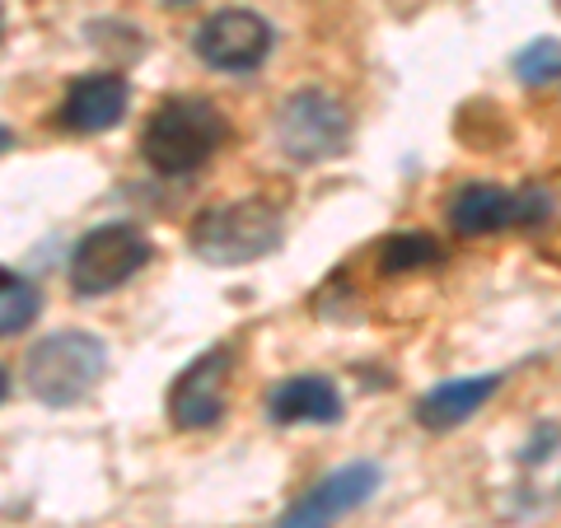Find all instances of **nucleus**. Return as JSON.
<instances>
[{"instance_id":"obj_1","label":"nucleus","mask_w":561,"mask_h":528,"mask_svg":"<svg viewBox=\"0 0 561 528\" xmlns=\"http://www.w3.org/2000/svg\"><path fill=\"white\" fill-rule=\"evenodd\" d=\"M225 140V117L206 99H164L140 131V154L154 173L183 179L197 173Z\"/></svg>"},{"instance_id":"obj_2","label":"nucleus","mask_w":561,"mask_h":528,"mask_svg":"<svg viewBox=\"0 0 561 528\" xmlns=\"http://www.w3.org/2000/svg\"><path fill=\"white\" fill-rule=\"evenodd\" d=\"M187 243L206 267H243L280 249V210L257 197L210 206L192 220Z\"/></svg>"},{"instance_id":"obj_3","label":"nucleus","mask_w":561,"mask_h":528,"mask_svg":"<svg viewBox=\"0 0 561 528\" xmlns=\"http://www.w3.org/2000/svg\"><path fill=\"white\" fill-rule=\"evenodd\" d=\"M103 365H108V351L90 332H51L38 346L28 351L24 360V383L28 393L47 402V408H70L99 383Z\"/></svg>"},{"instance_id":"obj_4","label":"nucleus","mask_w":561,"mask_h":528,"mask_svg":"<svg viewBox=\"0 0 561 528\" xmlns=\"http://www.w3.org/2000/svg\"><path fill=\"white\" fill-rule=\"evenodd\" d=\"M276 146L286 150L295 164L337 160L351 146V117L332 94L300 90L276 108Z\"/></svg>"},{"instance_id":"obj_5","label":"nucleus","mask_w":561,"mask_h":528,"mask_svg":"<svg viewBox=\"0 0 561 528\" xmlns=\"http://www.w3.org/2000/svg\"><path fill=\"white\" fill-rule=\"evenodd\" d=\"M146 262H150V243L136 225H127V220L99 225V230L84 234L76 243V253H70V290L84 299L108 295L117 286H127Z\"/></svg>"},{"instance_id":"obj_6","label":"nucleus","mask_w":561,"mask_h":528,"mask_svg":"<svg viewBox=\"0 0 561 528\" xmlns=\"http://www.w3.org/2000/svg\"><path fill=\"white\" fill-rule=\"evenodd\" d=\"M230 369L234 351L230 346H210L206 356H197L169 389V421L179 431H206L225 416L230 402Z\"/></svg>"},{"instance_id":"obj_7","label":"nucleus","mask_w":561,"mask_h":528,"mask_svg":"<svg viewBox=\"0 0 561 528\" xmlns=\"http://www.w3.org/2000/svg\"><path fill=\"white\" fill-rule=\"evenodd\" d=\"M379 482H383L379 463H370V459L346 463L337 472H328L319 486H309L305 496L276 519V528H332L342 515H351V509H360L370 501L379 491Z\"/></svg>"},{"instance_id":"obj_8","label":"nucleus","mask_w":561,"mask_h":528,"mask_svg":"<svg viewBox=\"0 0 561 528\" xmlns=\"http://www.w3.org/2000/svg\"><path fill=\"white\" fill-rule=\"evenodd\" d=\"M272 24L253 10H220L197 28V57L216 70H230V76H243V70H257L272 51Z\"/></svg>"},{"instance_id":"obj_9","label":"nucleus","mask_w":561,"mask_h":528,"mask_svg":"<svg viewBox=\"0 0 561 528\" xmlns=\"http://www.w3.org/2000/svg\"><path fill=\"white\" fill-rule=\"evenodd\" d=\"M127 80L113 76V70H94V76H80L76 84L66 90V103H61V122L70 131L80 136H103L113 131L122 113H127Z\"/></svg>"},{"instance_id":"obj_10","label":"nucleus","mask_w":561,"mask_h":528,"mask_svg":"<svg viewBox=\"0 0 561 528\" xmlns=\"http://www.w3.org/2000/svg\"><path fill=\"white\" fill-rule=\"evenodd\" d=\"M267 416L276 426H337L342 421V393L323 375H295L276 383L267 398Z\"/></svg>"},{"instance_id":"obj_11","label":"nucleus","mask_w":561,"mask_h":528,"mask_svg":"<svg viewBox=\"0 0 561 528\" xmlns=\"http://www.w3.org/2000/svg\"><path fill=\"white\" fill-rule=\"evenodd\" d=\"M449 225L468 239H482V234L505 230V225H519V192H505L496 183H468V187L454 192Z\"/></svg>"},{"instance_id":"obj_12","label":"nucleus","mask_w":561,"mask_h":528,"mask_svg":"<svg viewBox=\"0 0 561 528\" xmlns=\"http://www.w3.org/2000/svg\"><path fill=\"white\" fill-rule=\"evenodd\" d=\"M501 389V375H478V379H449L440 389H431L416 402V421L426 431H454L463 426L472 412H482V402Z\"/></svg>"},{"instance_id":"obj_13","label":"nucleus","mask_w":561,"mask_h":528,"mask_svg":"<svg viewBox=\"0 0 561 528\" xmlns=\"http://www.w3.org/2000/svg\"><path fill=\"white\" fill-rule=\"evenodd\" d=\"M38 309H43V299L28 276H20L14 267L0 272V332H5V337H20V332L38 319Z\"/></svg>"},{"instance_id":"obj_14","label":"nucleus","mask_w":561,"mask_h":528,"mask_svg":"<svg viewBox=\"0 0 561 528\" xmlns=\"http://www.w3.org/2000/svg\"><path fill=\"white\" fill-rule=\"evenodd\" d=\"M435 257H440V243L435 239H426V234H393L379 249V267L383 272H416V267H431Z\"/></svg>"},{"instance_id":"obj_15","label":"nucleus","mask_w":561,"mask_h":528,"mask_svg":"<svg viewBox=\"0 0 561 528\" xmlns=\"http://www.w3.org/2000/svg\"><path fill=\"white\" fill-rule=\"evenodd\" d=\"M515 76L524 80V84H557L561 80V43L557 38H538V43H529L515 57Z\"/></svg>"},{"instance_id":"obj_16","label":"nucleus","mask_w":561,"mask_h":528,"mask_svg":"<svg viewBox=\"0 0 561 528\" xmlns=\"http://www.w3.org/2000/svg\"><path fill=\"white\" fill-rule=\"evenodd\" d=\"M173 5H187V0H173Z\"/></svg>"}]
</instances>
